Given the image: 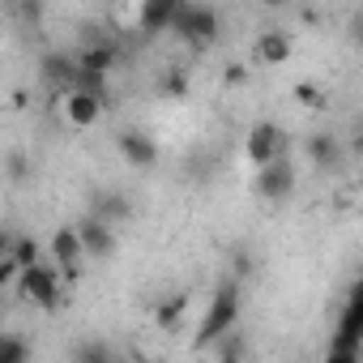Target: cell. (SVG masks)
Instances as JSON below:
<instances>
[{"instance_id": "cell-14", "label": "cell", "mask_w": 363, "mask_h": 363, "mask_svg": "<svg viewBox=\"0 0 363 363\" xmlns=\"http://www.w3.org/2000/svg\"><path fill=\"white\" fill-rule=\"evenodd\" d=\"M120 158H124L128 167H154V162H158V145H154L145 133L128 128V133H120Z\"/></svg>"}, {"instance_id": "cell-6", "label": "cell", "mask_w": 363, "mask_h": 363, "mask_svg": "<svg viewBox=\"0 0 363 363\" xmlns=\"http://www.w3.org/2000/svg\"><path fill=\"white\" fill-rule=\"evenodd\" d=\"M257 197H265V201H286L291 193H295V162L282 154V158H274V162H265V167H257Z\"/></svg>"}, {"instance_id": "cell-26", "label": "cell", "mask_w": 363, "mask_h": 363, "mask_svg": "<svg viewBox=\"0 0 363 363\" xmlns=\"http://www.w3.org/2000/svg\"><path fill=\"white\" fill-rule=\"evenodd\" d=\"M350 35H354V39H359V43H363V13H359V18H354V22H350Z\"/></svg>"}, {"instance_id": "cell-1", "label": "cell", "mask_w": 363, "mask_h": 363, "mask_svg": "<svg viewBox=\"0 0 363 363\" xmlns=\"http://www.w3.org/2000/svg\"><path fill=\"white\" fill-rule=\"evenodd\" d=\"M359 354H363V278L346 291V303H342V316H337V329L329 342L333 363H354Z\"/></svg>"}, {"instance_id": "cell-25", "label": "cell", "mask_w": 363, "mask_h": 363, "mask_svg": "<svg viewBox=\"0 0 363 363\" xmlns=\"http://www.w3.org/2000/svg\"><path fill=\"white\" fill-rule=\"evenodd\" d=\"M244 77H248V73H244L240 65H231V69H227V82H244Z\"/></svg>"}, {"instance_id": "cell-13", "label": "cell", "mask_w": 363, "mask_h": 363, "mask_svg": "<svg viewBox=\"0 0 363 363\" xmlns=\"http://www.w3.org/2000/svg\"><path fill=\"white\" fill-rule=\"evenodd\" d=\"M252 56H257V65H269V69L286 65V60H291V35H282V30H265V35H257Z\"/></svg>"}, {"instance_id": "cell-4", "label": "cell", "mask_w": 363, "mask_h": 363, "mask_svg": "<svg viewBox=\"0 0 363 363\" xmlns=\"http://www.w3.org/2000/svg\"><path fill=\"white\" fill-rule=\"evenodd\" d=\"M175 35L184 39L189 48H197V52L214 48V43H218V35H223L218 9H210V5H184V13L175 18Z\"/></svg>"}, {"instance_id": "cell-11", "label": "cell", "mask_w": 363, "mask_h": 363, "mask_svg": "<svg viewBox=\"0 0 363 363\" xmlns=\"http://www.w3.org/2000/svg\"><path fill=\"white\" fill-rule=\"evenodd\" d=\"M77 231H82V244H86V257H90V261L116 257V227H111V223H103L99 214H86V218L77 223Z\"/></svg>"}, {"instance_id": "cell-9", "label": "cell", "mask_w": 363, "mask_h": 363, "mask_svg": "<svg viewBox=\"0 0 363 363\" xmlns=\"http://www.w3.org/2000/svg\"><path fill=\"white\" fill-rule=\"evenodd\" d=\"M103 107H107V99L86 94V90L60 94V116H65L69 128H90V124H99V120H103Z\"/></svg>"}, {"instance_id": "cell-18", "label": "cell", "mask_w": 363, "mask_h": 363, "mask_svg": "<svg viewBox=\"0 0 363 363\" xmlns=\"http://www.w3.org/2000/svg\"><path fill=\"white\" fill-rule=\"evenodd\" d=\"M73 90H86V94L107 99V90H111V73H99V69H86V65H82V73H77V86H73Z\"/></svg>"}, {"instance_id": "cell-16", "label": "cell", "mask_w": 363, "mask_h": 363, "mask_svg": "<svg viewBox=\"0 0 363 363\" xmlns=\"http://www.w3.org/2000/svg\"><path fill=\"white\" fill-rule=\"evenodd\" d=\"M77 60H82L86 69L111 73V69L120 65V48H116L111 39H99V43H86V48H77Z\"/></svg>"}, {"instance_id": "cell-7", "label": "cell", "mask_w": 363, "mask_h": 363, "mask_svg": "<svg viewBox=\"0 0 363 363\" xmlns=\"http://www.w3.org/2000/svg\"><path fill=\"white\" fill-rule=\"evenodd\" d=\"M77 73H82L77 52H43V56H39V77H43V86L56 90V94H69V90L77 86Z\"/></svg>"}, {"instance_id": "cell-17", "label": "cell", "mask_w": 363, "mask_h": 363, "mask_svg": "<svg viewBox=\"0 0 363 363\" xmlns=\"http://www.w3.org/2000/svg\"><path fill=\"white\" fill-rule=\"evenodd\" d=\"M5 257H13L22 269L26 265H39V240L35 235H9L5 240Z\"/></svg>"}, {"instance_id": "cell-15", "label": "cell", "mask_w": 363, "mask_h": 363, "mask_svg": "<svg viewBox=\"0 0 363 363\" xmlns=\"http://www.w3.org/2000/svg\"><path fill=\"white\" fill-rule=\"evenodd\" d=\"M90 214H99L103 223L120 227V223H128V218H133V201H128L120 189H107V193H99V197H94V210H90Z\"/></svg>"}, {"instance_id": "cell-3", "label": "cell", "mask_w": 363, "mask_h": 363, "mask_svg": "<svg viewBox=\"0 0 363 363\" xmlns=\"http://www.w3.org/2000/svg\"><path fill=\"white\" fill-rule=\"evenodd\" d=\"M60 278H65V269L52 261H39V265H26L22 274H18V295L26 299V303H35V308H43V312H56L60 303H65V286H60Z\"/></svg>"}, {"instance_id": "cell-19", "label": "cell", "mask_w": 363, "mask_h": 363, "mask_svg": "<svg viewBox=\"0 0 363 363\" xmlns=\"http://www.w3.org/2000/svg\"><path fill=\"white\" fill-rule=\"evenodd\" d=\"M218 359H240V354H248V346H244V337H240V329H231V333H223L214 346H210Z\"/></svg>"}, {"instance_id": "cell-24", "label": "cell", "mask_w": 363, "mask_h": 363, "mask_svg": "<svg viewBox=\"0 0 363 363\" xmlns=\"http://www.w3.org/2000/svg\"><path fill=\"white\" fill-rule=\"evenodd\" d=\"M22 18L26 22H39L43 18V5H39V0H22Z\"/></svg>"}, {"instance_id": "cell-21", "label": "cell", "mask_w": 363, "mask_h": 363, "mask_svg": "<svg viewBox=\"0 0 363 363\" xmlns=\"http://www.w3.org/2000/svg\"><path fill=\"white\" fill-rule=\"evenodd\" d=\"M111 354H116V350H111L107 342H86V346H77V350H73V359H77V363H103V359H111Z\"/></svg>"}, {"instance_id": "cell-23", "label": "cell", "mask_w": 363, "mask_h": 363, "mask_svg": "<svg viewBox=\"0 0 363 363\" xmlns=\"http://www.w3.org/2000/svg\"><path fill=\"white\" fill-rule=\"evenodd\" d=\"M189 90V82H184V73H167L162 77V94H171V99H179V94H184Z\"/></svg>"}, {"instance_id": "cell-8", "label": "cell", "mask_w": 363, "mask_h": 363, "mask_svg": "<svg viewBox=\"0 0 363 363\" xmlns=\"http://www.w3.org/2000/svg\"><path fill=\"white\" fill-rule=\"evenodd\" d=\"M48 252H52V261L65 269V278L73 282V278H77V269H82V261H86L82 231H77V227H56V231H52V240H48Z\"/></svg>"}, {"instance_id": "cell-27", "label": "cell", "mask_w": 363, "mask_h": 363, "mask_svg": "<svg viewBox=\"0 0 363 363\" xmlns=\"http://www.w3.org/2000/svg\"><path fill=\"white\" fill-rule=\"evenodd\" d=\"M265 9H282V5H291V0H261Z\"/></svg>"}, {"instance_id": "cell-10", "label": "cell", "mask_w": 363, "mask_h": 363, "mask_svg": "<svg viewBox=\"0 0 363 363\" xmlns=\"http://www.w3.org/2000/svg\"><path fill=\"white\" fill-rule=\"evenodd\" d=\"M189 0H141L137 5V26L141 35H162V30H175V18L184 13Z\"/></svg>"}, {"instance_id": "cell-5", "label": "cell", "mask_w": 363, "mask_h": 363, "mask_svg": "<svg viewBox=\"0 0 363 363\" xmlns=\"http://www.w3.org/2000/svg\"><path fill=\"white\" fill-rule=\"evenodd\" d=\"M244 154H248V162H252V167H265V162H274V158H282V154H286V133H282L274 120H257V124L248 128Z\"/></svg>"}, {"instance_id": "cell-20", "label": "cell", "mask_w": 363, "mask_h": 363, "mask_svg": "<svg viewBox=\"0 0 363 363\" xmlns=\"http://www.w3.org/2000/svg\"><path fill=\"white\" fill-rule=\"evenodd\" d=\"M30 359V346L18 342V337H0V363H26Z\"/></svg>"}, {"instance_id": "cell-2", "label": "cell", "mask_w": 363, "mask_h": 363, "mask_svg": "<svg viewBox=\"0 0 363 363\" xmlns=\"http://www.w3.org/2000/svg\"><path fill=\"white\" fill-rule=\"evenodd\" d=\"M231 329H240V282H223L210 295V308L197 325V346H214Z\"/></svg>"}, {"instance_id": "cell-12", "label": "cell", "mask_w": 363, "mask_h": 363, "mask_svg": "<svg viewBox=\"0 0 363 363\" xmlns=\"http://www.w3.org/2000/svg\"><path fill=\"white\" fill-rule=\"evenodd\" d=\"M303 154H308V162H312L316 171L342 167V141H337L333 133H312V137L303 141Z\"/></svg>"}, {"instance_id": "cell-22", "label": "cell", "mask_w": 363, "mask_h": 363, "mask_svg": "<svg viewBox=\"0 0 363 363\" xmlns=\"http://www.w3.org/2000/svg\"><path fill=\"white\" fill-rule=\"evenodd\" d=\"M295 103H299V107H325V90H320L316 82H299V86H295Z\"/></svg>"}]
</instances>
